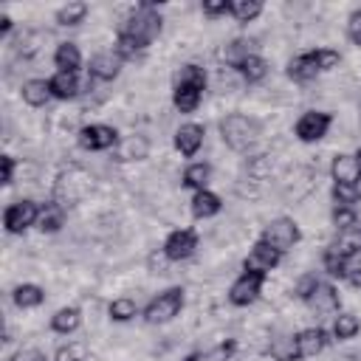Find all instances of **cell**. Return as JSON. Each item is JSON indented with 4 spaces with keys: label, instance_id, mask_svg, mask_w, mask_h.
I'll return each instance as SVG.
<instances>
[{
    "label": "cell",
    "instance_id": "1",
    "mask_svg": "<svg viewBox=\"0 0 361 361\" xmlns=\"http://www.w3.org/2000/svg\"><path fill=\"white\" fill-rule=\"evenodd\" d=\"M161 31H164V14H161L158 3L141 0L116 25L113 48L124 62H133L152 48V42L161 37Z\"/></svg>",
    "mask_w": 361,
    "mask_h": 361
},
{
    "label": "cell",
    "instance_id": "2",
    "mask_svg": "<svg viewBox=\"0 0 361 361\" xmlns=\"http://www.w3.org/2000/svg\"><path fill=\"white\" fill-rule=\"evenodd\" d=\"M206 87H209V73H206V68L197 65V62H186V65L175 73V82H172V107H175L178 113H183V116L197 113Z\"/></svg>",
    "mask_w": 361,
    "mask_h": 361
},
{
    "label": "cell",
    "instance_id": "3",
    "mask_svg": "<svg viewBox=\"0 0 361 361\" xmlns=\"http://www.w3.org/2000/svg\"><path fill=\"white\" fill-rule=\"evenodd\" d=\"M220 138L231 152H248L262 135V124L248 113H226L217 121Z\"/></svg>",
    "mask_w": 361,
    "mask_h": 361
},
{
    "label": "cell",
    "instance_id": "4",
    "mask_svg": "<svg viewBox=\"0 0 361 361\" xmlns=\"http://www.w3.org/2000/svg\"><path fill=\"white\" fill-rule=\"evenodd\" d=\"M361 262V243L353 237H338L322 251V271L327 279L347 282V274L353 265Z\"/></svg>",
    "mask_w": 361,
    "mask_h": 361
},
{
    "label": "cell",
    "instance_id": "5",
    "mask_svg": "<svg viewBox=\"0 0 361 361\" xmlns=\"http://www.w3.org/2000/svg\"><path fill=\"white\" fill-rule=\"evenodd\" d=\"M183 305H186V290H183V285H169V288L158 290V293L141 307V319H144L147 324H166V322H172V319L180 316Z\"/></svg>",
    "mask_w": 361,
    "mask_h": 361
},
{
    "label": "cell",
    "instance_id": "6",
    "mask_svg": "<svg viewBox=\"0 0 361 361\" xmlns=\"http://www.w3.org/2000/svg\"><path fill=\"white\" fill-rule=\"evenodd\" d=\"M259 240H265V243H268L271 248H276L279 254H288L290 248H296V245L302 243V228H299V223H296L293 217L279 214V217H274V220H268V223L262 226Z\"/></svg>",
    "mask_w": 361,
    "mask_h": 361
},
{
    "label": "cell",
    "instance_id": "7",
    "mask_svg": "<svg viewBox=\"0 0 361 361\" xmlns=\"http://www.w3.org/2000/svg\"><path fill=\"white\" fill-rule=\"evenodd\" d=\"M118 141H121V133L113 124H104V121L82 124L79 133H76V144L85 152H113Z\"/></svg>",
    "mask_w": 361,
    "mask_h": 361
},
{
    "label": "cell",
    "instance_id": "8",
    "mask_svg": "<svg viewBox=\"0 0 361 361\" xmlns=\"http://www.w3.org/2000/svg\"><path fill=\"white\" fill-rule=\"evenodd\" d=\"M197 248H200V234L192 226L172 228L161 243V254L166 257V262H186L197 254Z\"/></svg>",
    "mask_w": 361,
    "mask_h": 361
},
{
    "label": "cell",
    "instance_id": "9",
    "mask_svg": "<svg viewBox=\"0 0 361 361\" xmlns=\"http://www.w3.org/2000/svg\"><path fill=\"white\" fill-rule=\"evenodd\" d=\"M37 217H39V203L34 197H20L3 209V228L6 234L17 237L25 234L28 228H37Z\"/></svg>",
    "mask_w": 361,
    "mask_h": 361
},
{
    "label": "cell",
    "instance_id": "10",
    "mask_svg": "<svg viewBox=\"0 0 361 361\" xmlns=\"http://www.w3.org/2000/svg\"><path fill=\"white\" fill-rule=\"evenodd\" d=\"M265 274H257V271H240L237 279L228 285V305L231 307H251L254 302H259L262 296V288H265Z\"/></svg>",
    "mask_w": 361,
    "mask_h": 361
},
{
    "label": "cell",
    "instance_id": "11",
    "mask_svg": "<svg viewBox=\"0 0 361 361\" xmlns=\"http://www.w3.org/2000/svg\"><path fill=\"white\" fill-rule=\"evenodd\" d=\"M330 341H333L330 330H324V327H319V324L302 327V330H296V333L290 336V355H293L296 361L316 358L319 353H324V350L330 347Z\"/></svg>",
    "mask_w": 361,
    "mask_h": 361
},
{
    "label": "cell",
    "instance_id": "12",
    "mask_svg": "<svg viewBox=\"0 0 361 361\" xmlns=\"http://www.w3.org/2000/svg\"><path fill=\"white\" fill-rule=\"evenodd\" d=\"M333 127V113L330 110H305L293 121V135L299 144H316L322 141Z\"/></svg>",
    "mask_w": 361,
    "mask_h": 361
},
{
    "label": "cell",
    "instance_id": "13",
    "mask_svg": "<svg viewBox=\"0 0 361 361\" xmlns=\"http://www.w3.org/2000/svg\"><path fill=\"white\" fill-rule=\"evenodd\" d=\"M121 68H124V59L116 54V48L96 51V54L87 59V68H85L87 85H90V82H113V79H118Z\"/></svg>",
    "mask_w": 361,
    "mask_h": 361
},
{
    "label": "cell",
    "instance_id": "14",
    "mask_svg": "<svg viewBox=\"0 0 361 361\" xmlns=\"http://www.w3.org/2000/svg\"><path fill=\"white\" fill-rule=\"evenodd\" d=\"M206 144V124L200 121H183L175 135H172V147L178 149L180 158H195Z\"/></svg>",
    "mask_w": 361,
    "mask_h": 361
},
{
    "label": "cell",
    "instance_id": "15",
    "mask_svg": "<svg viewBox=\"0 0 361 361\" xmlns=\"http://www.w3.org/2000/svg\"><path fill=\"white\" fill-rule=\"evenodd\" d=\"M282 257L285 254H279L276 248H271L265 240H254L251 243V248H248V254L243 257V271H257V274H271L279 262H282Z\"/></svg>",
    "mask_w": 361,
    "mask_h": 361
},
{
    "label": "cell",
    "instance_id": "16",
    "mask_svg": "<svg viewBox=\"0 0 361 361\" xmlns=\"http://www.w3.org/2000/svg\"><path fill=\"white\" fill-rule=\"evenodd\" d=\"M305 305H307L310 310H316V313H338V310H341V296H338L336 282H333V279H319L316 290L307 296Z\"/></svg>",
    "mask_w": 361,
    "mask_h": 361
},
{
    "label": "cell",
    "instance_id": "17",
    "mask_svg": "<svg viewBox=\"0 0 361 361\" xmlns=\"http://www.w3.org/2000/svg\"><path fill=\"white\" fill-rule=\"evenodd\" d=\"M54 68L56 71H65V73H82L87 65H85V56H82V48L76 45V42H71V39H62V42H56V48H54Z\"/></svg>",
    "mask_w": 361,
    "mask_h": 361
},
{
    "label": "cell",
    "instance_id": "18",
    "mask_svg": "<svg viewBox=\"0 0 361 361\" xmlns=\"http://www.w3.org/2000/svg\"><path fill=\"white\" fill-rule=\"evenodd\" d=\"M189 212L195 220H212L223 212V197L214 192V189H200V192H192L189 197Z\"/></svg>",
    "mask_w": 361,
    "mask_h": 361
},
{
    "label": "cell",
    "instance_id": "19",
    "mask_svg": "<svg viewBox=\"0 0 361 361\" xmlns=\"http://www.w3.org/2000/svg\"><path fill=\"white\" fill-rule=\"evenodd\" d=\"M285 76H288L290 82H296V85H307V82H313V79L322 76V73H319V68H316L313 54H310V51H302V54H293V56L288 59Z\"/></svg>",
    "mask_w": 361,
    "mask_h": 361
},
{
    "label": "cell",
    "instance_id": "20",
    "mask_svg": "<svg viewBox=\"0 0 361 361\" xmlns=\"http://www.w3.org/2000/svg\"><path fill=\"white\" fill-rule=\"evenodd\" d=\"M48 85H51V96L56 102H73L82 96V79L79 73H65V71H54L48 76Z\"/></svg>",
    "mask_w": 361,
    "mask_h": 361
},
{
    "label": "cell",
    "instance_id": "21",
    "mask_svg": "<svg viewBox=\"0 0 361 361\" xmlns=\"http://www.w3.org/2000/svg\"><path fill=\"white\" fill-rule=\"evenodd\" d=\"M65 220H68L65 203H59V200L39 203V217H37V231L39 234H56V231H62Z\"/></svg>",
    "mask_w": 361,
    "mask_h": 361
},
{
    "label": "cell",
    "instance_id": "22",
    "mask_svg": "<svg viewBox=\"0 0 361 361\" xmlns=\"http://www.w3.org/2000/svg\"><path fill=\"white\" fill-rule=\"evenodd\" d=\"M110 155H113V161H121V164L144 161L149 155V141L144 135H121V141L116 144V149Z\"/></svg>",
    "mask_w": 361,
    "mask_h": 361
},
{
    "label": "cell",
    "instance_id": "23",
    "mask_svg": "<svg viewBox=\"0 0 361 361\" xmlns=\"http://www.w3.org/2000/svg\"><path fill=\"white\" fill-rule=\"evenodd\" d=\"M82 319H85V316H82V307L65 305V307L54 310L48 327H51V333H56V336H73V333L82 327Z\"/></svg>",
    "mask_w": 361,
    "mask_h": 361
},
{
    "label": "cell",
    "instance_id": "24",
    "mask_svg": "<svg viewBox=\"0 0 361 361\" xmlns=\"http://www.w3.org/2000/svg\"><path fill=\"white\" fill-rule=\"evenodd\" d=\"M268 59L259 54V51H254V54H248L237 68H234V73L245 82V85H259V82H265V76H268Z\"/></svg>",
    "mask_w": 361,
    "mask_h": 361
},
{
    "label": "cell",
    "instance_id": "25",
    "mask_svg": "<svg viewBox=\"0 0 361 361\" xmlns=\"http://www.w3.org/2000/svg\"><path fill=\"white\" fill-rule=\"evenodd\" d=\"M209 180H212V164L209 161H189L180 172V186L189 192L209 189Z\"/></svg>",
    "mask_w": 361,
    "mask_h": 361
},
{
    "label": "cell",
    "instance_id": "26",
    "mask_svg": "<svg viewBox=\"0 0 361 361\" xmlns=\"http://www.w3.org/2000/svg\"><path fill=\"white\" fill-rule=\"evenodd\" d=\"M358 161L353 152H336L330 161V180L333 183H355L358 180Z\"/></svg>",
    "mask_w": 361,
    "mask_h": 361
},
{
    "label": "cell",
    "instance_id": "27",
    "mask_svg": "<svg viewBox=\"0 0 361 361\" xmlns=\"http://www.w3.org/2000/svg\"><path fill=\"white\" fill-rule=\"evenodd\" d=\"M11 302L20 310H34V307L45 305V288L37 282H20L11 288Z\"/></svg>",
    "mask_w": 361,
    "mask_h": 361
},
{
    "label": "cell",
    "instance_id": "28",
    "mask_svg": "<svg viewBox=\"0 0 361 361\" xmlns=\"http://www.w3.org/2000/svg\"><path fill=\"white\" fill-rule=\"evenodd\" d=\"M20 99H23L28 107H34V110H39V107H45L48 102H54L48 79H25V82L20 85Z\"/></svg>",
    "mask_w": 361,
    "mask_h": 361
},
{
    "label": "cell",
    "instance_id": "29",
    "mask_svg": "<svg viewBox=\"0 0 361 361\" xmlns=\"http://www.w3.org/2000/svg\"><path fill=\"white\" fill-rule=\"evenodd\" d=\"M87 14H90V6L85 0H71V3H65L54 11V23L59 28H76L87 20Z\"/></svg>",
    "mask_w": 361,
    "mask_h": 361
},
{
    "label": "cell",
    "instance_id": "30",
    "mask_svg": "<svg viewBox=\"0 0 361 361\" xmlns=\"http://www.w3.org/2000/svg\"><path fill=\"white\" fill-rule=\"evenodd\" d=\"M358 333H361V319L353 310H338L333 316V324H330L333 341H353Z\"/></svg>",
    "mask_w": 361,
    "mask_h": 361
},
{
    "label": "cell",
    "instance_id": "31",
    "mask_svg": "<svg viewBox=\"0 0 361 361\" xmlns=\"http://www.w3.org/2000/svg\"><path fill=\"white\" fill-rule=\"evenodd\" d=\"M135 316H141V305H138L133 296H116V299L107 305V319L116 322V324H127V322H133Z\"/></svg>",
    "mask_w": 361,
    "mask_h": 361
},
{
    "label": "cell",
    "instance_id": "32",
    "mask_svg": "<svg viewBox=\"0 0 361 361\" xmlns=\"http://www.w3.org/2000/svg\"><path fill=\"white\" fill-rule=\"evenodd\" d=\"M257 48H254V42L251 39H245V37H234V39H228L223 48H220V59L234 71L248 54H254Z\"/></svg>",
    "mask_w": 361,
    "mask_h": 361
},
{
    "label": "cell",
    "instance_id": "33",
    "mask_svg": "<svg viewBox=\"0 0 361 361\" xmlns=\"http://www.w3.org/2000/svg\"><path fill=\"white\" fill-rule=\"evenodd\" d=\"M262 11H265V3L262 0H231V20L240 23V25L254 23Z\"/></svg>",
    "mask_w": 361,
    "mask_h": 361
},
{
    "label": "cell",
    "instance_id": "34",
    "mask_svg": "<svg viewBox=\"0 0 361 361\" xmlns=\"http://www.w3.org/2000/svg\"><path fill=\"white\" fill-rule=\"evenodd\" d=\"M87 353H90V347H87L85 341L68 338L65 344H59V347L54 350V358H51V361H87Z\"/></svg>",
    "mask_w": 361,
    "mask_h": 361
},
{
    "label": "cell",
    "instance_id": "35",
    "mask_svg": "<svg viewBox=\"0 0 361 361\" xmlns=\"http://www.w3.org/2000/svg\"><path fill=\"white\" fill-rule=\"evenodd\" d=\"M330 200H333V206H350V209H355L358 200H361V195H358L355 183H333L330 186Z\"/></svg>",
    "mask_w": 361,
    "mask_h": 361
},
{
    "label": "cell",
    "instance_id": "36",
    "mask_svg": "<svg viewBox=\"0 0 361 361\" xmlns=\"http://www.w3.org/2000/svg\"><path fill=\"white\" fill-rule=\"evenodd\" d=\"M310 54H313V59H316L319 73H330V71H336V68L341 65V51H336V48L322 45V48H310Z\"/></svg>",
    "mask_w": 361,
    "mask_h": 361
},
{
    "label": "cell",
    "instance_id": "37",
    "mask_svg": "<svg viewBox=\"0 0 361 361\" xmlns=\"http://www.w3.org/2000/svg\"><path fill=\"white\" fill-rule=\"evenodd\" d=\"M330 223L338 228V231H353L358 226V212L350 209V206H333L330 209Z\"/></svg>",
    "mask_w": 361,
    "mask_h": 361
},
{
    "label": "cell",
    "instance_id": "38",
    "mask_svg": "<svg viewBox=\"0 0 361 361\" xmlns=\"http://www.w3.org/2000/svg\"><path fill=\"white\" fill-rule=\"evenodd\" d=\"M203 17L209 20H220V17H231V0H203L200 3Z\"/></svg>",
    "mask_w": 361,
    "mask_h": 361
},
{
    "label": "cell",
    "instance_id": "39",
    "mask_svg": "<svg viewBox=\"0 0 361 361\" xmlns=\"http://www.w3.org/2000/svg\"><path fill=\"white\" fill-rule=\"evenodd\" d=\"M319 274H313V271H307V274H302L299 279H296V285H293V293H296V299L299 302H307V296L316 290V285H319Z\"/></svg>",
    "mask_w": 361,
    "mask_h": 361
},
{
    "label": "cell",
    "instance_id": "40",
    "mask_svg": "<svg viewBox=\"0 0 361 361\" xmlns=\"http://www.w3.org/2000/svg\"><path fill=\"white\" fill-rule=\"evenodd\" d=\"M347 39L361 48V8L350 11V17H347Z\"/></svg>",
    "mask_w": 361,
    "mask_h": 361
},
{
    "label": "cell",
    "instance_id": "41",
    "mask_svg": "<svg viewBox=\"0 0 361 361\" xmlns=\"http://www.w3.org/2000/svg\"><path fill=\"white\" fill-rule=\"evenodd\" d=\"M8 361H51V358H48V353L39 350V347H20Z\"/></svg>",
    "mask_w": 361,
    "mask_h": 361
},
{
    "label": "cell",
    "instance_id": "42",
    "mask_svg": "<svg viewBox=\"0 0 361 361\" xmlns=\"http://www.w3.org/2000/svg\"><path fill=\"white\" fill-rule=\"evenodd\" d=\"M14 169H17L14 155H0V183L3 186H11L14 183Z\"/></svg>",
    "mask_w": 361,
    "mask_h": 361
},
{
    "label": "cell",
    "instance_id": "43",
    "mask_svg": "<svg viewBox=\"0 0 361 361\" xmlns=\"http://www.w3.org/2000/svg\"><path fill=\"white\" fill-rule=\"evenodd\" d=\"M347 285H353V288H358V290H361V262L350 268V274H347Z\"/></svg>",
    "mask_w": 361,
    "mask_h": 361
},
{
    "label": "cell",
    "instance_id": "44",
    "mask_svg": "<svg viewBox=\"0 0 361 361\" xmlns=\"http://www.w3.org/2000/svg\"><path fill=\"white\" fill-rule=\"evenodd\" d=\"M11 28H14V20L8 14H0V39H6L11 34Z\"/></svg>",
    "mask_w": 361,
    "mask_h": 361
},
{
    "label": "cell",
    "instance_id": "45",
    "mask_svg": "<svg viewBox=\"0 0 361 361\" xmlns=\"http://www.w3.org/2000/svg\"><path fill=\"white\" fill-rule=\"evenodd\" d=\"M180 361H206V355H203L200 350H195V353H189V355H183Z\"/></svg>",
    "mask_w": 361,
    "mask_h": 361
},
{
    "label": "cell",
    "instance_id": "46",
    "mask_svg": "<svg viewBox=\"0 0 361 361\" xmlns=\"http://www.w3.org/2000/svg\"><path fill=\"white\" fill-rule=\"evenodd\" d=\"M353 155H355V161H358V169H361V147H358V149H355Z\"/></svg>",
    "mask_w": 361,
    "mask_h": 361
},
{
    "label": "cell",
    "instance_id": "47",
    "mask_svg": "<svg viewBox=\"0 0 361 361\" xmlns=\"http://www.w3.org/2000/svg\"><path fill=\"white\" fill-rule=\"evenodd\" d=\"M355 189H358V195H361V172H358V180H355Z\"/></svg>",
    "mask_w": 361,
    "mask_h": 361
}]
</instances>
